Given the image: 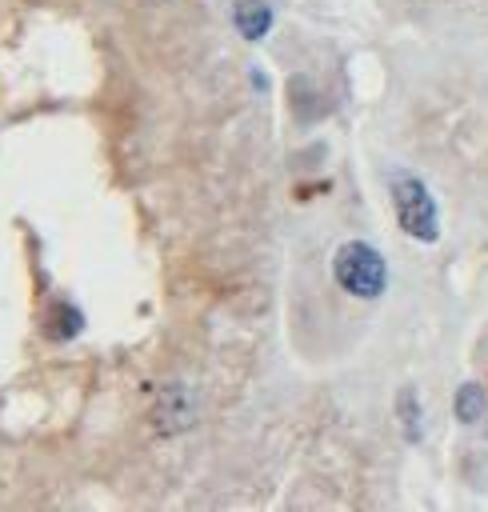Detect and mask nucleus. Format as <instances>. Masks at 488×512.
Segmentation results:
<instances>
[{
    "label": "nucleus",
    "instance_id": "obj_1",
    "mask_svg": "<svg viewBox=\"0 0 488 512\" xmlns=\"http://www.w3.org/2000/svg\"><path fill=\"white\" fill-rule=\"evenodd\" d=\"M332 276L336 284L348 292V296H360V300H372L384 292L388 284V268H384V256L364 244V240H348L336 248L332 256Z\"/></svg>",
    "mask_w": 488,
    "mask_h": 512
},
{
    "label": "nucleus",
    "instance_id": "obj_6",
    "mask_svg": "<svg viewBox=\"0 0 488 512\" xmlns=\"http://www.w3.org/2000/svg\"><path fill=\"white\" fill-rule=\"evenodd\" d=\"M400 408H404V424H408V436L416 440V436H420V428H416V408H412V392H404V396H400Z\"/></svg>",
    "mask_w": 488,
    "mask_h": 512
},
{
    "label": "nucleus",
    "instance_id": "obj_3",
    "mask_svg": "<svg viewBox=\"0 0 488 512\" xmlns=\"http://www.w3.org/2000/svg\"><path fill=\"white\" fill-rule=\"evenodd\" d=\"M152 424H156V432H180V428L192 424V408H188L180 384H172V388L160 392V404L152 412Z\"/></svg>",
    "mask_w": 488,
    "mask_h": 512
},
{
    "label": "nucleus",
    "instance_id": "obj_2",
    "mask_svg": "<svg viewBox=\"0 0 488 512\" xmlns=\"http://www.w3.org/2000/svg\"><path fill=\"white\" fill-rule=\"evenodd\" d=\"M392 208H396V220H400V228L408 236H416V240H436L440 236L436 204H432L428 188L412 172H396L392 176Z\"/></svg>",
    "mask_w": 488,
    "mask_h": 512
},
{
    "label": "nucleus",
    "instance_id": "obj_5",
    "mask_svg": "<svg viewBox=\"0 0 488 512\" xmlns=\"http://www.w3.org/2000/svg\"><path fill=\"white\" fill-rule=\"evenodd\" d=\"M480 412H484V388L480 384H464L456 392V420L472 424V420H480Z\"/></svg>",
    "mask_w": 488,
    "mask_h": 512
},
{
    "label": "nucleus",
    "instance_id": "obj_4",
    "mask_svg": "<svg viewBox=\"0 0 488 512\" xmlns=\"http://www.w3.org/2000/svg\"><path fill=\"white\" fill-rule=\"evenodd\" d=\"M268 24H272L268 4H256V0H240V4H236V28H240V36L260 40V36L268 32Z\"/></svg>",
    "mask_w": 488,
    "mask_h": 512
}]
</instances>
